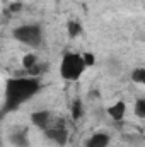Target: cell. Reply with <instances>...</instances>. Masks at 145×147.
I'll use <instances>...</instances> for the list:
<instances>
[{"mask_svg":"<svg viewBox=\"0 0 145 147\" xmlns=\"http://www.w3.org/2000/svg\"><path fill=\"white\" fill-rule=\"evenodd\" d=\"M44 135H46L50 140L56 142L58 146H65L67 140H68V132H67V128H65V125H63V120H58L56 125L46 128V130H44Z\"/></svg>","mask_w":145,"mask_h":147,"instance_id":"4","label":"cell"},{"mask_svg":"<svg viewBox=\"0 0 145 147\" xmlns=\"http://www.w3.org/2000/svg\"><path fill=\"white\" fill-rule=\"evenodd\" d=\"M50 118H51L50 111H34L31 115V121L36 125L38 128H41L43 132L46 128H50Z\"/></svg>","mask_w":145,"mask_h":147,"instance_id":"6","label":"cell"},{"mask_svg":"<svg viewBox=\"0 0 145 147\" xmlns=\"http://www.w3.org/2000/svg\"><path fill=\"white\" fill-rule=\"evenodd\" d=\"M67 29H68V34H70V38H77L80 33H82V26H80L77 21H68Z\"/></svg>","mask_w":145,"mask_h":147,"instance_id":"9","label":"cell"},{"mask_svg":"<svg viewBox=\"0 0 145 147\" xmlns=\"http://www.w3.org/2000/svg\"><path fill=\"white\" fill-rule=\"evenodd\" d=\"M125 111H126V106H125V103L123 101H118L116 105H113V106H109V116L114 120V121H121L123 120V116H125Z\"/></svg>","mask_w":145,"mask_h":147,"instance_id":"7","label":"cell"},{"mask_svg":"<svg viewBox=\"0 0 145 147\" xmlns=\"http://www.w3.org/2000/svg\"><path fill=\"white\" fill-rule=\"evenodd\" d=\"M9 139L15 147H29V135H28V128L26 127H15L10 132Z\"/></svg>","mask_w":145,"mask_h":147,"instance_id":"5","label":"cell"},{"mask_svg":"<svg viewBox=\"0 0 145 147\" xmlns=\"http://www.w3.org/2000/svg\"><path fill=\"white\" fill-rule=\"evenodd\" d=\"M132 80L137 84H145V69H135L132 72Z\"/></svg>","mask_w":145,"mask_h":147,"instance_id":"12","label":"cell"},{"mask_svg":"<svg viewBox=\"0 0 145 147\" xmlns=\"http://www.w3.org/2000/svg\"><path fill=\"white\" fill-rule=\"evenodd\" d=\"M84 115V108H82V101L75 99L72 103V118L73 120H79L80 116Z\"/></svg>","mask_w":145,"mask_h":147,"instance_id":"10","label":"cell"},{"mask_svg":"<svg viewBox=\"0 0 145 147\" xmlns=\"http://www.w3.org/2000/svg\"><path fill=\"white\" fill-rule=\"evenodd\" d=\"M82 58H84V62H85V65H87V67H91V65H94V63H96V58H94V55H92V53H84V55H82Z\"/></svg>","mask_w":145,"mask_h":147,"instance_id":"15","label":"cell"},{"mask_svg":"<svg viewBox=\"0 0 145 147\" xmlns=\"http://www.w3.org/2000/svg\"><path fill=\"white\" fill-rule=\"evenodd\" d=\"M21 9H22V3H21V2H12V3L9 5V10H10L12 14H14V12H19Z\"/></svg>","mask_w":145,"mask_h":147,"instance_id":"16","label":"cell"},{"mask_svg":"<svg viewBox=\"0 0 145 147\" xmlns=\"http://www.w3.org/2000/svg\"><path fill=\"white\" fill-rule=\"evenodd\" d=\"M44 70H48V63H43V65L36 63V65H34L33 69L26 70V74H28V75H31V77H36V75H39V74H43Z\"/></svg>","mask_w":145,"mask_h":147,"instance_id":"13","label":"cell"},{"mask_svg":"<svg viewBox=\"0 0 145 147\" xmlns=\"http://www.w3.org/2000/svg\"><path fill=\"white\" fill-rule=\"evenodd\" d=\"M85 62L80 55L77 53H67L62 60V67H60V74L65 80H77L84 70H85Z\"/></svg>","mask_w":145,"mask_h":147,"instance_id":"2","label":"cell"},{"mask_svg":"<svg viewBox=\"0 0 145 147\" xmlns=\"http://www.w3.org/2000/svg\"><path fill=\"white\" fill-rule=\"evenodd\" d=\"M38 63L36 60V55H33V53H29V55H24L22 57V65H24V69L26 70H29V69H33L34 65Z\"/></svg>","mask_w":145,"mask_h":147,"instance_id":"11","label":"cell"},{"mask_svg":"<svg viewBox=\"0 0 145 147\" xmlns=\"http://www.w3.org/2000/svg\"><path fill=\"white\" fill-rule=\"evenodd\" d=\"M3 2H5V0H3Z\"/></svg>","mask_w":145,"mask_h":147,"instance_id":"17","label":"cell"},{"mask_svg":"<svg viewBox=\"0 0 145 147\" xmlns=\"http://www.w3.org/2000/svg\"><path fill=\"white\" fill-rule=\"evenodd\" d=\"M135 115L138 118H145V98L137 101V105H135Z\"/></svg>","mask_w":145,"mask_h":147,"instance_id":"14","label":"cell"},{"mask_svg":"<svg viewBox=\"0 0 145 147\" xmlns=\"http://www.w3.org/2000/svg\"><path fill=\"white\" fill-rule=\"evenodd\" d=\"M39 89H41V84H39V80L36 77H14V79H9L7 87H5V101H3L2 115L17 110L24 101L31 99Z\"/></svg>","mask_w":145,"mask_h":147,"instance_id":"1","label":"cell"},{"mask_svg":"<svg viewBox=\"0 0 145 147\" xmlns=\"http://www.w3.org/2000/svg\"><path fill=\"white\" fill-rule=\"evenodd\" d=\"M109 144V137L106 134H94L89 140L85 147H108Z\"/></svg>","mask_w":145,"mask_h":147,"instance_id":"8","label":"cell"},{"mask_svg":"<svg viewBox=\"0 0 145 147\" xmlns=\"http://www.w3.org/2000/svg\"><path fill=\"white\" fill-rule=\"evenodd\" d=\"M14 38L24 45H31V46H38L41 43V28L34 26V24H26V26H19L14 29Z\"/></svg>","mask_w":145,"mask_h":147,"instance_id":"3","label":"cell"}]
</instances>
